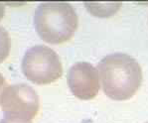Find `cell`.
<instances>
[{
	"label": "cell",
	"mask_w": 148,
	"mask_h": 123,
	"mask_svg": "<svg viewBox=\"0 0 148 123\" xmlns=\"http://www.w3.org/2000/svg\"><path fill=\"white\" fill-rule=\"evenodd\" d=\"M4 11H5V7H4L3 3H0V20L2 19V17L4 16Z\"/></svg>",
	"instance_id": "obj_8"
},
{
	"label": "cell",
	"mask_w": 148,
	"mask_h": 123,
	"mask_svg": "<svg viewBox=\"0 0 148 123\" xmlns=\"http://www.w3.org/2000/svg\"><path fill=\"white\" fill-rule=\"evenodd\" d=\"M21 67L24 76L36 85H49L63 74L59 56L45 45H36L27 50Z\"/></svg>",
	"instance_id": "obj_3"
},
{
	"label": "cell",
	"mask_w": 148,
	"mask_h": 123,
	"mask_svg": "<svg viewBox=\"0 0 148 123\" xmlns=\"http://www.w3.org/2000/svg\"><path fill=\"white\" fill-rule=\"evenodd\" d=\"M146 123H148V122H146Z\"/></svg>",
	"instance_id": "obj_10"
},
{
	"label": "cell",
	"mask_w": 148,
	"mask_h": 123,
	"mask_svg": "<svg viewBox=\"0 0 148 123\" xmlns=\"http://www.w3.org/2000/svg\"><path fill=\"white\" fill-rule=\"evenodd\" d=\"M67 81L72 93L79 99H92L99 93L97 70L90 63L79 62L74 64L68 72Z\"/></svg>",
	"instance_id": "obj_5"
},
{
	"label": "cell",
	"mask_w": 148,
	"mask_h": 123,
	"mask_svg": "<svg viewBox=\"0 0 148 123\" xmlns=\"http://www.w3.org/2000/svg\"><path fill=\"white\" fill-rule=\"evenodd\" d=\"M5 87H6V81L3 77V76L0 74V98H1L2 92H3V90H5Z\"/></svg>",
	"instance_id": "obj_7"
},
{
	"label": "cell",
	"mask_w": 148,
	"mask_h": 123,
	"mask_svg": "<svg viewBox=\"0 0 148 123\" xmlns=\"http://www.w3.org/2000/svg\"><path fill=\"white\" fill-rule=\"evenodd\" d=\"M11 48L10 35L5 28L0 26V64L8 57Z\"/></svg>",
	"instance_id": "obj_6"
},
{
	"label": "cell",
	"mask_w": 148,
	"mask_h": 123,
	"mask_svg": "<svg viewBox=\"0 0 148 123\" xmlns=\"http://www.w3.org/2000/svg\"><path fill=\"white\" fill-rule=\"evenodd\" d=\"M4 118L16 122H31L40 107L39 96L26 83L7 85L0 98Z\"/></svg>",
	"instance_id": "obj_4"
},
{
	"label": "cell",
	"mask_w": 148,
	"mask_h": 123,
	"mask_svg": "<svg viewBox=\"0 0 148 123\" xmlns=\"http://www.w3.org/2000/svg\"><path fill=\"white\" fill-rule=\"evenodd\" d=\"M0 123H32V122H16V121H11V120L3 118L2 120H0Z\"/></svg>",
	"instance_id": "obj_9"
},
{
	"label": "cell",
	"mask_w": 148,
	"mask_h": 123,
	"mask_svg": "<svg viewBox=\"0 0 148 123\" xmlns=\"http://www.w3.org/2000/svg\"><path fill=\"white\" fill-rule=\"evenodd\" d=\"M103 92L111 99L126 100L133 96L142 83V70L137 61L123 53L104 57L99 64Z\"/></svg>",
	"instance_id": "obj_1"
},
{
	"label": "cell",
	"mask_w": 148,
	"mask_h": 123,
	"mask_svg": "<svg viewBox=\"0 0 148 123\" xmlns=\"http://www.w3.org/2000/svg\"><path fill=\"white\" fill-rule=\"evenodd\" d=\"M34 25L38 35L50 44H62L74 36L79 18L67 2H43L36 8Z\"/></svg>",
	"instance_id": "obj_2"
}]
</instances>
